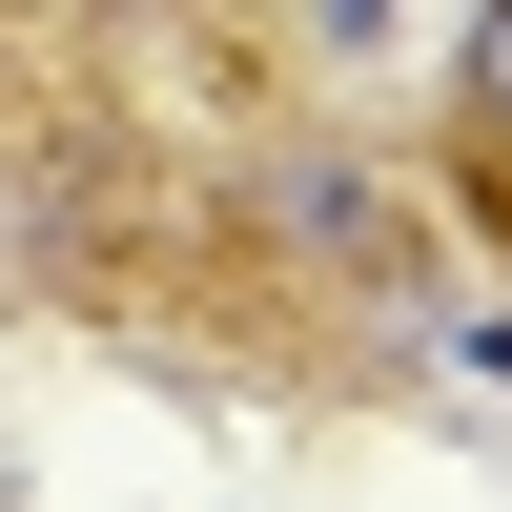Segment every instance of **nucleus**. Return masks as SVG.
Wrapping results in <instances>:
<instances>
[{"label":"nucleus","mask_w":512,"mask_h":512,"mask_svg":"<svg viewBox=\"0 0 512 512\" xmlns=\"http://www.w3.org/2000/svg\"><path fill=\"white\" fill-rule=\"evenodd\" d=\"M472 144L512 164V0H492V21H472Z\"/></svg>","instance_id":"2"},{"label":"nucleus","mask_w":512,"mask_h":512,"mask_svg":"<svg viewBox=\"0 0 512 512\" xmlns=\"http://www.w3.org/2000/svg\"><path fill=\"white\" fill-rule=\"evenodd\" d=\"M267 226H308L328 267H390V205H369L349 164H287V185H267Z\"/></svg>","instance_id":"1"}]
</instances>
